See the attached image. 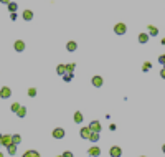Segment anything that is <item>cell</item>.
Instances as JSON below:
<instances>
[{
    "instance_id": "1",
    "label": "cell",
    "mask_w": 165,
    "mask_h": 157,
    "mask_svg": "<svg viewBox=\"0 0 165 157\" xmlns=\"http://www.w3.org/2000/svg\"><path fill=\"white\" fill-rule=\"evenodd\" d=\"M125 32H127V26H125V23H116L114 25V33L116 35H125Z\"/></svg>"
},
{
    "instance_id": "2",
    "label": "cell",
    "mask_w": 165,
    "mask_h": 157,
    "mask_svg": "<svg viewBox=\"0 0 165 157\" xmlns=\"http://www.w3.org/2000/svg\"><path fill=\"white\" fill-rule=\"evenodd\" d=\"M109 156L111 157H121L122 156V149H121L119 145H112L111 149H109Z\"/></svg>"
},
{
    "instance_id": "3",
    "label": "cell",
    "mask_w": 165,
    "mask_h": 157,
    "mask_svg": "<svg viewBox=\"0 0 165 157\" xmlns=\"http://www.w3.org/2000/svg\"><path fill=\"white\" fill-rule=\"evenodd\" d=\"M10 96H12V89H10L8 86H3V88L0 89V98H2V99H8Z\"/></svg>"
},
{
    "instance_id": "4",
    "label": "cell",
    "mask_w": 165,
    "mask_h": 157,
    "mask_svg": "<svg viewBox=\"0 0 165 157\" xmlns=\"http://www.w3.org/2000/svg\"><path fill=\"white\" fill-rule=\"evenodd\" d=\"M25 48H26V45H25V41H22V40H17V41L13 43V50L18 51V53H22Z\"/></svg>"
},
{
    "instance_id": "5",
    "label": "cell",
    "mask_w": 165,
    "mask_h": 157,
    "mask_svg": "<svg viewBox=\"0 0 165 157\" xmlns=\"http://www.w3.org/2000/svg\"><path fill=\"white\" fill-rule=\"evenodd\" d=\"M10 144H12V136H10V134H3V136H2V139H0V145L8 147Z\"/></svg>"
},
{
    "instance_id": "6",
    "label": "cell",
    "mask_w": 165,
    "mask_h": 157,
    "mask_svg": "<svg viewBox=\"0 0 165 157\" xmlns=\"http://www.w3.org/2000/svg\"><path fill=\"white\" fill-rule=\"evenodd\" d=\"M53 137H55V139H63V137H65V129H63V127H56V129H53Z\"/></svg>"
},
{
    "instance_id": "7",
    "label": "cell",
    "mask_w": 165,
    "mask_h": 157,
    "mask_svg": "<svg viewBox=\"0 0 165 157\" xmlns=\"http://www.w3.org/2000/svg\"><path fill=\"white\" fill-rule=\"evenodd\" d=\"M88 127L91 129V132H101V122L99 121H91V124Z\"/></svg>"
},
{
    "instance_id": "8",
    "label": "cell",
    "mask_w": 165,
    "mask_h": 157,
    "mask_svg": "<svg viewBox=\"0 0 165 157\" xmlns=\"http://www.w3.org/2000/svg\"><path fill=\"white\" fill-rule=\"evenodd\" d=\"M88 154L91 157H98V156H101V149H99L98 145H92V147L88 149Z\"/></svg>"
},
{
    "instance_id": "9",
    "label": "cell",
    "mask_w": 165,
    "mask_h": 157,
    "mask_svg": "<svg viewBox=\"0 0 165 157\" xmlns=\"http://www.w3.org/2000/svg\"><path fill=\"white\" fill-rule=\"evenodd\" d=\"M147 35H149V37H158V28L157 26H154V25H149L147 26Z\"/></svg>"
},
{
    "instance_id": "10",
    "label": "cell",
    "mask_w": 165,
    "mask_h": 157,
    "mask_svg": "<svg viewBox=\"0 0 165 157\" xmlns=\"http://www.w3.org/2000/svg\"><path fill=\"white\" fill-rule=\"evenodd\" d=\"M91 83H92V86H96V88H101L104 81H102V76H92Z\"/></svg>"
},
{
    "instance_id": "11",
    "label": "cell",
    "mask_w": 165,
    "mask_h": 157,
    "mask_svg": "<svg viewBox=\"0 0 165 157\" xmlns=\"http://www.w3.org/2000/svg\"><path fill=\"white\" fill-rule=\"evenodd\" d=\"M79 134H81V137L83 139H89V136H91V129H89V127H83Z\"/></svg>"
},
{
    "instance_id": "12",
    "label": "cell",
    "mask_w": 165,
    "mask_h": 157,
    "mask_svg": "<svg viewBox=\"0 0 165 157\" xmlns=\"http://www.w3.org/2000/svg\"><path fill=\"white\" fill-rule=\"evenodd\" d=\"M22 17H23L25 22H30V20L33 18V12H32V10H25V12L22 13Z\"/></svg>"
},
{
    "instance_id": "13",
    "label": "cell",
    "mask_w": 165,
    "mask_h": 157,
    "mask_svg": "<svg viewBox=\"0 0 165 157\" xmlns=\"http://www.w3.org/2000/svg\"><path fill=\"white\" fill-rule=\"evenodd\" d=\"M76 48H78L76 41H68V43H66V50H68V51H76Z\"/></svg>"
},
{
    "instance_id": "14",
    "label": "cell",
    "mask_w": 165,
    "mask_h": 157,
    "mask_svg": "<svg viewBox=\"0 0 165 157\" xmlns=\"http://www.w3.org/2000/svg\"><path fill=\"white\" fill-rule=\"evenodd\" d=\"M149 38H150V37H149L147 33H140V35H139V43H142V45H144V43L149 41Z\"/></svg>"
},
{
    "instance_id": "15",
    "label": "cell",
    "mask_w": 165,
    "mask_h": 157,
    "mask_svg": "<svg viewBox=\"0 0 165 157\" xmlns=\"http://www.w3.org/2000/svg\"><path fill=\"white\" fill-rule=\"evenodd\" d=\"M83 119H84V116H83V114H81L79 111H76V112H74V122H76V124L83 122Z\"/></svg>"
},
{
    "instance_id": "16",
    "label": "cell",
    "mask_w": 165,
    "mask_h": 157,
    "mask_svg": "<svg viewBox=\"0 0 165 157\" xmlns=\"http://www.w3.org/2000/svg\"><path fill=\"white\" fill-rule=\"evenodd\" d=\"M20 142H22V136H20V134H13L12 136V144L18 145Z\"/></svg>"
},
{
    "instance_id": "17",
    "label": "cell",
    "mask_w": 165,
    "mask_h": 157,
    "mask_svg": "<svg viewBox=\"0 0 165 157\" xmlns=\"http://www.w3.org/2000/svg\"><path fill=\"white\" fill-rule=\"evenodd\" d=\"M22 157H40V152H36V151H26Z\"/></svg>"
},
{
    "instance_id": "18",
    "label": "cell",
    "mask_w": 165,
    "mask_h": 157,
    "mask_svg": "<svg viewBox=\"0 0 165 157\" xmlns=\"http://www.w3.org/2000/svg\"><path fill=\"white\" fill-rule=\"evenodd\" d=\"M56 73L63 76V74L66 73V65H58V66H56Z\"/></svg>"
},
{
    "instance_id": "19",
    "label": "cell",
    "mask_w": 165,
    "mask_h": 157,
    "mask_svg": "<svg viewBox=\"0 0 165 157\" xmlns=\"http://www.w3.org/2000/svg\"><path fill=\"white\" fill-rule=\"evenodd\" d=\"M17 116H18V118H25V116H26V108L20 106V109L17 111Z\"/></svg>"
},
{
    "instance_id": "20",
    "label": "cell",
    "mask_w": 165,
    "mask_h": 157,
    "mask_svg": "<svg viewBox=\"0 0 165 157\" xmlns=\"http://www.w3.org/2000/svg\"><path fill=\"white\" fill-rule=\"evenodd\" d=\"M74 68H76V65H74V63H68V65H66V73H68V74H73Z\"/></svg>"
},
{
    "instance_id": "21",
    "label": "cell",
    "mask_w": 165,
    "mask_h": 157,
    "mask_svg": "<svg viewBox=\"0 0 165 157\" xmlns=\"http://www.w3.org/2000/svg\"><path fill=\"white\" fill-rule=\"evenodd\" d=\"M7 151H8V154H10V156H15V152H17V145L10 144L8 147H7Z\"/></svg>"
},
{
    "instance_id": "22",
    "label": "cell",
    "mask_w": 165,
    "mask_h": 157,
    "mask_svg": "<svg viewBox=\"0 0 165 157\" xmlns=\"http://www.w3.org/2000/svg\"><path fill=\"white\" fill-rule=\"evenodd\" d=\"M7 7H8V10H10V13H15V10L18 8V5H17L15 2H10V3H8Z\"/></svg>"
},
{
    "instance_id": "23",
    "label": "cell",
    "mask_w": 165,
    "mask_h": 157,
    "mask_svg": "<svg viewBox=\"0 0 165 157\" xmlns=\"http://www.w3.org/2000/svg\"><path fill=\"white\" fill-rule=\"evenodd\" d=\"M89 141H91V142H98V141H99V132H91Z\"/></svg>"
},
{
    "instance_id": "24",
    "label": "cell",
    "mask_w": 165,
    "mask_h": 157,
    "mask_svg": "<svg viewBox=\"0 0 165 157\" xmlns=\"http://www.w3.org/2000/svg\"><path fill=\"white\" fill-rule=\"evenodd\" d=\"M150 70H152V63H149V61H145V63H144V65H142V71H150Z\"/></svg>"
},
{
    "instance_id": "25",
    "label": "cell",
    "mask_w": 165,
    "mask_h": 157,
    "mask_svg": "<svg viewBox=\"0 0 165 157\" xmlns=\"http://www.w3.org/2000/svg\"><path fill=\"white\" fill-rule=\"evenodd\" d=\"M28 96H30V98H35V96H36V89H35V88H30V89H28Z\"/></svg>"
},
{
    "instance_id": "26",
    "label": "cell",
    "mask_w": 165,
    "mask_h": 157,
    "mask_svg": "<svg viewBox=\"0 0 165 157\" xmlns=\"http://www.w3.org/2000/svg\"><path fill=\"white\" fill-rule=\"evenodd\" d=\"M10 109H12L13 112H17V111H18V109H20V104H18V103H13V104H12V108H10Z\"/></svg>"
},
{
    "instance_id": "27",
    "label": "cell",
    "mask_w": 165,
    "mask_h": 157,
    "mask_svg": "<svg viewBox=\"0 0 165 157\" xmlns=\"http://www.w3.org/2000/svg\"><path fill=\"white\" fill-rule=\"evenodd\" d=\"M63 79H65V81H71V79H73V74H68V73H65V74H63Z\"/></svg>"
},
{
    "instance_id": "28",
    "label": "cell",
    "mask_w": 165,
    "mask_h": 157,
    "mask_svg": "<svg viewBox=\"0 0 165 157\" xmlns=\"http://www.w3.org/2000/svg\"><path fill=\"white\" fill-rule=\"evenodd\" d=\"M158 63H162V65L165 66V53H164V55H160V56H158Z\"/></svg>"
},
{
    "instance_id": "29",
    "label": "cell",
    "mask_w": 165,
    "mask_h": 157,
    "mask_svg": "<svg viewBox=\"0 0 165 157\" xmlns=\"http://www.w3.org/2000/svg\"><path fill=\"white\" fill-rule=\"evenodd\" d=\"M63 157H73V152H69V151L63 152Z\"/></svg>"
},
{
    "instance_id": "30",
    "label": "cell",
    "mask_w": 165,
    "mask_h": 157,
    "mask_svg": "<svg viewBox=\"0 0 165 157\" xmlns=\"http://www.w3.org/2000/svg\"><path fill=\"white\" fill-rule=\"evenodd\" d=\"M160 76L165 79V68H162V71H160Z\"/></svg>"
},
{
    "instance_id": "31",
    "label": "cell",
    "mask_w": 165,
    "mask_h": 157,
    "mask_svg": "<svg viewBox=\"0 0 165 157\" xmlns=\"http://www.w3.org/2000/svg\"><path fill=\"white\" fill-rule=\"evenodd\" d=\"M0 3H7V5H8V3H10V0H0Z\"/></svg>"
},
{
    "instance_id": "32",
    "label": "cell",
    "mask_w": 165,
    "mask_h": 157,
    "mask_svg": "<svg viewBox=\"0 0 165 157\" xmlns=\"http://www.w3.org/2000/svg\"><path fill=\"white\" fill-rule=\"evenodd\" d=\"M162 152H164V154H165V144L162 145Z\"/></svg>"
},
{
    "instance_id": "33",
    "label": "cell",
    "mask_w": 165,
    "mask_h": 157,
    "mask_svg": "<svg viewBox=\"0 0 165 157\" xmlns=\"http://www.w3.org/2000/svg\"><path fill=\"white\" fill-rule=\"evenodd\" d=\"M162 45H164V46H165V38H162Z\"/></svg>"
},
{
    "instance_id": "34",
    "label": "cell",
    "mask_w": 165,
    "mask_h": 157,
    "mask_svg": "<svg viewBox=\"0 0 165 157\" xmlns=\"http://www.w3.org/2000/svg\"><path fill=\"white\" fill-rule=\"evenodd\" d=\"M0 157H3V154H2V152H0Z\"/></svg>"
},
{
    "instance_id": "35",
    "label": "cell",
    "mask_w": 165,
    "mask_h": 157,
    "mask_svg": "<svg viewBox=\"0 0 165 157\" xmlns=\"http://www.w3.org/2000/svg\"><path fill=\"white\" fill-rule=\"evenodd\" d=\"M0 139H2V134H0Z\"/></svg>"
},
{
    "instance_id": "36",
    "label": "cell",
    "mask_w": 165,
    "mask_h": 157,
    "mask_svg": "<svg viewBox=\"0 0 165 157\" xmlns=\"http://www.w3.org/2000/svg\"><path fill=\"white\" fill-rule=\"evenodd\" d=\"M58 157H63V156H58Z\"/></svg>"
},
{
    "instance_id": "37",
    "label": "cell",
    "mask_w": 165,
    "mask_h": 157,
    "mask_svg": "<svg viewBox=\"0 0 165 157\" xmlns=\"http://www.w3.org/2000/svg\"><path fill=\"white\" fill-rule=\"evenodd\" d=\"M140 157H145V156H140Z\"/></svg>"
},
{
    "instance_id": "38",
    "label": "cell",
    "mask_w": 165,
    "mask_h": 157,
    "mask_svg": "<svg viewBox=\"0 0 165 157\" xmlns=\"http://www.w3.org/2000/svg\"><path fill=\"white\" fill-rule=\"evenodd\" d=\"M164 68H165V66H164Z\"/></svg>"
}]
</instances>
